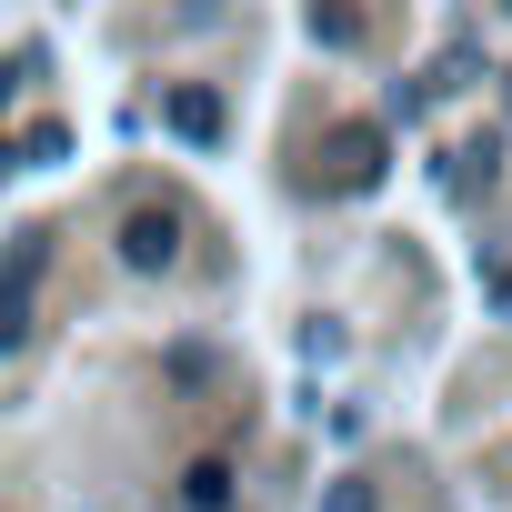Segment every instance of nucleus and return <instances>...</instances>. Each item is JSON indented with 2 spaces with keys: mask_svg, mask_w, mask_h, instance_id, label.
Segmentation results:
<instances>
[{
  "mask_svg": "<svg viewBox=\"0 0 512 512\" xmlns=\"http://www.w3.org/2000/svg\"><path fill=\"white\" fill-rule=\"evenodd\" d=\"M121 262H131V272H171V262H181V221H171V211H131V221H121Z\"/></svg>",
  "mask_w": 512,
  "mask_h": 512,
  "instance_id": "f257e3e1",
  "label": "nucleus"
},
{
  "mask_svg": "<svg viewBox=\"0 0 512 512\" xmlns=\"http://www.w3.org/2000/svg\"><path fill=\"white\" fill-rule=\"evenodd\" d=\"M181 502H191V512H221V502H231V462H191V472H181Z\"/></svg>",
  "mask_w": 512,
  "mask_h": 512,
  "instance_id": "20e7f679",
  "label": "nucleus"
},
{
  "mask_svg": "<svg viewBox=\"0 0 512 512\" xmlns=\"http://www.w3.org/2000/svg\"><path fill=\"white\" fill-rule=\"evenodd\" d=\"M332 181H342V191H372V181H382V131H342V141H332Z\"/></svg>",
  "mask_w": 512,
  "mask_h": 512,
  "instance_id": "7ed1b4c3",
  "label": "nucleus"
},
{
  "mask_svg": "<svg viewBox=\"0 0 512 512\" xmlns=\"http://www.w3.org/2000/svg\"><path fill=\"white\" fill-rule=\"evenodd\" d=\"M322 512H372V482H332V492H322Z\"/></svg>",
  "mask_w": 512,
  "mask_h": 512,
  "instance_id": "423d86ee",
  "label": "nucleus"
},
{
  "mask_svg": "<svg viewBox=\"0 0 512 512\" xmlns=\"http://www.w3.org/2000/svg\"><path fill=\"white\" fill-rule=\"evenodd\" d=\"M21 342H31V312H21V292H11V282H0V352H21Z\"/></svg>",
  "mask_w": 512,
  "mask_h": 512,
  "instance_id": "39448f33",
  "label": "nucleus"
},
{
  "mask_svg": "<svg viewBox=\"0 0 512 512\" xmlns=\"http://www.w3.org/2000/svg\"><path fill=\"white\" fill-rule=\"evenodd\" d=\"M502 11H512V0H502Z\"/></svg>",
  "mask_w": 512,
  "mask_h": 512,
  "instance_id": "6e6552de",
  "label": "nucleus"
},
{
  "mask_svg": "<svg viewBox=\"0 0 512 512\" xmlns=\"http://www.w3.org/2000/svg\"><path fill=\"white\" fill-rule=\"evenodd\" d=\"M492 302H502V312H512V272H492Z\"/></svg>",
  "mask_w": 512,
  "mask_h": 512,
  "instance_id": "0eeeda50",
  "label": "nucleus"
},
{
  "mask_svg": "<svg viewBox=\"0 0 512 512\" xmlns=\"http://www.w3.org/2000/svg\"><path fill=\"white\" fill-rule=\"evenodd\" d=\"M161 121H171L181 141H201V151H211V141L231 131V111H221V91H211V81H181V91L161 101Z\"/></svg>",
  "mask_w": 512,
  "mask_h": 512,
  "instance_id": "f03ea898",
  "label": "nucleus"
}]
</instances>
